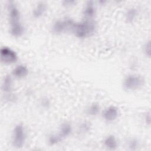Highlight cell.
Listing matches in <instances>:
<instances>
[{"label": "cell", "instance_id": "cell-1", "mask_svg": "<svg viewBox=\"0 0 151 151\" xmlns=\"http://www.w3.org/2000/svg\"><path fill=\"white\" fill-rule=\"evenodd\" d=\"M97 29L94 19H85L75 22L71 32L78 39H86L92 37Z\"/></svg>", "mask_w": 151, "mask_h": 151}, {"label": "cell", "instance_id": "cell-2", "mask_svg": "<svg viewBox=\"0 0 151 151\" xmlns=\"http://www.w3.org/2000/svg\"><path fill=\"white\" fill-rule=\"evenodd\" d=\"M27 131L22 123L16 124L12 130L11 145L13 147L19 149L22 148L27 140Z\"/></svg>", "mask_w": 151, "mask_h": 151}, {"label": "cell", "instance_id": "cell-3", "mask_svg": "<svg viewBox=\"0 0 151 151\" xmlns=\"http://www.w3.org/2000/svg\"><path fill=\"white\" fill-rule=\"evenodd\" d=\"M76 21L70 17H64L55 19L51 25V32L55 35H61L71 32Z\"/></svg>", "mask_w": 151, "mask_h": 151}, {"label": "cell", "instance_id": "cell-4", "mask_svg": "<svg viewBox=\"0 0 151 151\" xmlns=\"http://www.w3.org/2000/svg\"><path fill=\"white\" fill-rule=\"evenodd\" d=\"M145 84L144 78L137 74H129L123 80V88L127 91H133L140 89Z\"/></svg>", "mask_w": 151, "mask_h": 151}, {"label": "cell", "instance_id": "cell-5", "mask_svg": "<svg viewBox=\"0 0 151 151\" xmlns=\"http://www.w3.org/2000/svg\"><path fill=\"white\" fill-rule=\"evenodd\" d=\"M6 10L9 27L22 24L21 11L15 1L7 2Z\"/></svg>", "mask_w": 151, "mask_h": 151}, {"label": "cell", "instance_id": "cell-6", "mask_svg": "<svg viewBox=\"0 0 151 151\" xmlns=\"http://www.w3.org/2000/svg\"><path fill=\"white\" fill-rule=\"evenodd\" d=\"M18 56L15 50L8 46H3L0 49V60L6 65H11L17 63Z\"/></svg>", "mask_w": 151, "mask_h": 151}, {"label": "cell", "instance_id": "cell-7", "mask_svg": "<svg viewBox=\"0 0 151 151\" xmlns=\"http://www.w3.org/2000/svg\"><path fill=\"white\" fill-rule=\"evenodd\" d=\"M101 117L107 123L114 122L120 116V110L115 105L107 106L101 111Z\"/></svg>", "mask_w": 151, "mask_h": 151}, {"label": "cell", "instance_id": "cell-8", "mask_svg": "<svg viewBox=\"0 0 151 151\" xmlns=\"http://www.w3.org/2000/svg\"><path fill=\"white\" fill-rule=\"evenodd\" d=\"M82 14L85 19H94L97 14L96 4L93 1H87L83 8Z\"/></svg>", "mask_w": 151, "mask_h": 151}, {"label": "cell", "instance_id": "cell-9", "mask_svg": "<svg viewBox=\"0 0 151 151\" xmlns=\"http://www.w3.org/2000/svg\"><path fill=\"white\" fill-rule=\"evenodd\" d=\"M47 9L48 6L45 2L40 1L37 2L32 9V17L34 19H40L42 18L47 12Z\"/></svg>", "mask_w": 151, "mask_h": 151}, {"label": "cell", "instance_id": "cell-10", "mask_svg": "<svg viewBox=\"0 0 151 151\" xmlns=\"http://www.w3.org/2000/svg\"><path fill=\"white\" fill-rule=\"evenodd\" d=\"M29 69L24 64H19L15 65L11 71V75L14 78L17 79H24L28 76Z\"/></svg>", "mask_w": 151, "mask_h": 151}, {"label": "cell", "instance_id": "cell-11", "mask_svg": "<svg viewBox=\"0 0 151 151\" xmlns=\"http://www.w3.org/2000/svg\"><path fill=\"white\" fill-rule=\"evenodd\" d=\"M73 132V126L72 124L67 121H65L60 124L57 132L61 139H65L68 137Z\"/></svg>", "mask_w": 151, "mask_h": 151}, {"label": "cell", "instance_id": "cell-12", "mask_svg": "<svg viewBox=\"0 0 151 151\" xmlns=\"http://www.w3.org/2000/svg\"><path fill=\"white\" fill-rule=\"evenodd\" d=\"M103 146L109 150H115L119 147V141L114 134H108L103 141Z\"/></svg>", "mask_w": 151, "mask_h": 151}, {"label": "cell", "instance_id": "cell-13", "mask_svg": "<svg viewBox=\"0 0 151 151\" xmlns=\"http://www.w3.org/2000/svg\"><path fill=\"white\" fill-rule=\"evenodd\" d=\"M1 90L3 93L13 91V77L11 74L5 75L2 80Z\"/></svg>", "mask_w": 151, "mask_h": 151}, {"label": "cell", "instance_id": "cell-14", "mask_svg": "<svg viewBox=\"0 0 151 151\" xmlns=\"http://www.w3.org/2000/svg\"><path fill=\"white\" fill-rule=\"evenodd\" d=\"M139 15V9L136 7L131 6L124 13V19L126 22L131 24L137 19Z\"/></svg>", "mask_w": 151, "mask_h": 151}, {"label": "cell", "instance_id": "cell-15", "mask_svg": "<svg viewBox=\"0 0 151 151\" xmlns=\"http://www.w3.org/2000/svg\"><path fill=\"white\" fill-rule=\"evenodd\" d=\"M25 32V28L22 24L9 27V33L14 38H20Z\"/></svg>", "mask_w": 151, "mask_h": 151}, {"label": "cell", "instance_id": "cell-16", "mask_svg": "<svg viewBox=\"0 0 151 151\" xmlns=\"http://www.w3.org/2000/svg\"><path fill=\"white\" fill-rule=\"evenodd\" d=\"M101 106L98 103H92L86 109V113L90 117H96L101 113Z\"/></svg>", "mask_w": 151, "mask_h": 151}, {"label": "cell", "instance_id": "cell-17", "mask_svg": "<svg viewBox=\"0 0 151 151\" xmlns=\"http://www.w3.org/2000/svg\"><path fill=\"white\" fill-rule=\"evenodd\" d=\"M91 128L92 125L90 122L88 120H83L78 123L77 131L80 135H86L90 132Z\"/></svg>", "mask_w": 151, "mask_h": 151}, {"label": "cell", "instance_id": "cell-18", "mask_svg": "<svg viewBox=\"0 0 151 151\" xmlns=\"http://www.w3.org/2000/svg\"><path fill=\"white\" fill-rule=\"evenodd\" d=\"M63 139L59 136L58 133H52L49 134L47 137V142L48 145L54 146L58 145Z\"/></svg>", "mask_w": 151, "mask_h": 151}, {"label": "cell", "instance_id": "cell-19", "mask_svg": "<svg viewBox=\"0 0 151 151\" xmlns=\"http://www.w3.org/2000/svg\"><path fill=\"white\" fill-rule=\"evenodd\" d=\"M3 99L4 101L8 104H15L18 100V97L13 91L8 93H4Z\"/></svg>", "mask_w": 151, "mask_h": 151}, {"label": "cell", "instance_id": "cell-20", "mask_svg": "<svg viewBox=\"0 0 151 151\" xmlns=\"http://www.w3.org/2000/svg\"><path fill=\"white\" fill-rule=\"evenodd\" d=\"M51 100L47 96H43L40 99L39 106L40 107L44 110L50 109L51 107Z\"/></svg>", "mask_w": 151, "mask_h": 151}, {"label": "cell", "instance_id": "cell-21", "mask_svg": "<svg viewBox=\"0 0 151 151\" xmlns=\"http://www.w3.org/2000/svg\"><path fill=\"white\" fill-rule=\"evenodd\" d=\"M128 149L130 150H136L140 146L139 140L136 137L130 138L127 143Z\"/></svg>", "mask_w": 151, "mask_h": 151}, {"label": "cell", "instance_id": "cell-22", "mask_svg": "<svg viewBox=\"0 0 151 151\" xmlns=\"http://www.w3.org/2000/svg\"><path fill=\"white\" fill-rule=\"evenodd\" d=\"M143 52L145 55L148 58L150 57L151 55V44L150 40L146 41L143 45Z\"/></svg>", "mask_w": 151, "mask_h": 151}, {"label": "cell", "instance_id": "cell-23", "mask_svg": "<svg viewBox=\"0 0 151 151\" xmlns=\"http://www.w3.org/2000/svg\"><path fill=\"white\" fill-rule=\"evenodd\" d=\"M76 3L77 1L74 0H64L62 2L63 5L66 8H69L74 6L76 4Z\"/></svg>", "mask_w": 151, "mask_h": 151}, {"label": "cell", "instance_id": "cell-24", "mask_svg": "<svg viewBox=\"0 0 151 151\" xmlns=\"http://www.w3.org/2000/svg\"><path fill=\"white\" fill-rule=\"evenodd\" d=\"M151 116H150V111H146L144 116H143V120L144 122L147 124V125H150V120H151Z\"/></svg>", "mask_w": 151, "mask_h": 151}, {"label": "cell", "instance_id": "cell-25", "mask_svg": "<svg viewBox=\"0 0 151 151\" xmlns=\"http://www.w3.org/2000/svg\"><path fill=\"white\" fill-rule=\"evenodd\" d=\"M97 3L100 5H104L107 3L106 1H104V0H100L99 1H97Z\"/></svg>", "mask_w": 151, "mask_h": 151}]
</instances>
